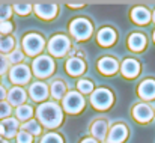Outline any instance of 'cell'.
<instances>
[{"label": "cell", "instance_id": "obj_31", "mask_svg": "<svg viewBox=\"0 0 155 143\" xmlns=\"http://www.w3.org/2000/svg\"><path fill=\"white\" fill-rule=\"evenodd\" d=\"M78 89L81 91V94H89V92H92L94 86L89 80H81V81H78Z\"/></svg>", "mask_w": 155, "mask_h": 143}, {"label": "cell", "instance_id": "obj_36", "mask_svg": "<svg viewBox=\"0 0 155 143\" xmlns=\"http://www.w3.org/2000/svg\"><path fill=\"white\" fill-rule=\"evenodd\" d=\"M68 6H71V8H81V6H83V3H77V2H68Z\"/></svg>", "mask_w": 155, "mask_h": 143}, {"label": "cell", "instance_id": "obj_38", "mask_svg": "<svg viewBox=\"0 0 155 143\" xmlns=\"http://www.w3.org/2000/svg\"><path fill=\"white\" fill-rule=\"evenodd\" d=\"M81 143H98V142H95L94 139H86V140H83Z\"/></svg>", "mask_w": 155, "mask_h": 143}, {"label": "cell", "instance_id": "obj_4", "mask_svg": "<svg viewBox=\"0 0 155 143\" xmlns=\"http://www.w3.org/2000/svg\"><path fill=\"white\" fill-rule=\"evenodd\" d=\"M91 101H92V104H94L95 108L105 110V108H108V107L111 105L113 95H111V92L107 91V89H98V91H95V92L92 94Z\"/></svg>", "mask_w": 155, "mask_h": 143}, {"label": "cell", "instance_id": "obj_34", "mask_svg": "<svg viewBox=\"0 0 155 143\" xmlns=\"http://www.w3.org/2000/svg\"><path fill=\"white\" fill-rule=\"evenodd\" d=\"M12 32V24L9 21H2L0 23V33L2 35H8Z\"/></svg>", "mask_w": 155, "mask_h": 143}, {"label": "cell", "instance_id": "obj_41", "mask_svg": "<svg viewBox=\"0 0 155 143\" xmlns=\"http://www.w3.org/2000/svg\"><path fill=\"white\" fill-rule=\"evenodd\" d=\"M154 41H155V33H154Z\"/></svg>", "mask_w": 155, "mask_h": 143}, {"label": "cell", "instance_id": "obj_25", "mask_svg": "<svg viewBox=\"0 0 155 143\" xmlns=\"http://www.w3.org/2000/svg\"><path fill=\"white\" fill-rule=\"evenodd\" d=\"M23 131L29 133L30 136H32V134H33V136H38V134L41 133V127H39V124H38L36 121H27V122L23 125Z\"/></svg>", "mask_w": 155, "mask_h": 143}, {"label": "cell", "instance_id": "obj_23", "mask_svg": "<svg viewBox=\"0 0 155 143\" xmlns=\"http://www.w3.org/2000/svg\"><path fill=\"white\" fill-rule=\"evenodd\" d=\"M14 38L9 35H0V51L2 53H9L14 48Z\"/></svg>", "mask_w": 155, "mask_h": 143}, {"label": "cell", "instance_id": "obj_1", "mask_svg": "<svg viewBox=\"0 0 155 143\" xmlns=\"http://www.w3.org/2000/svg\"><path fill=\"white\" fill-rule=\"evenodd\" d=\"M38 118L47 128H56L62 122V110L54 102H45L38 107Z\"/></svg>", "mask_w": 155, "mask_h": 143}, {"label": "cell", "instance_id": "obj_18", "mask_svg": "<svg viewBox=\"0 0 155 143\" xmlns=\"http://www.w3.org/2000/svg\"><path fill=\"white\" fill-rule=\"evenodd\" d=\"M114 41H116V33H114L113 29L105 27V29H101V30H100V33H98V42H100L103 47L111 45Z\"/></svg>", "mask_w": 155, "mask_h": 143}, {"label": "cell", "instance_id": "obj_3", "mask_svg": "<svg viewBox=\"0 0 155 143\" xmlns=\"http://www.w3.org/2000/svg\"><path fill=\"white\" fill-rule=\"evenodd\" d=\"M53 68H54V63L47 56H39L33 60V72H35L36 77L45 78V77L51 75Z\"/></svg>", "mask_w": 155, "mask_h": 143}, {"label": "cell", "instance_id": "obj_37", "mask_svg": "<svg viewBox=\"0 0 155 143\" xmlns=\"http://www.w3.org/2000/svg\"><path fill=\"white\" fill-rule=\"evenodd\" d=\"M5 96H6V91H5V88L0 86V102L5 99Z\"/></svg>", "mask_w": 155, "mask_h": 143}, {"label": "cell", "instance_id": "obj_32", "mask_svg": "<svg viewBox=\"0 0 155 143\" xmlns=\"http://www.w3.org/2000/svg\"><path fill=\"white\" fill-rule=\"evenodd\" d=\"M32 142H33V139H32V136L29 133L21 131V133L17 134V143H32Z\"/></svg>", "mask_w": 155, "mask_h": 143}, {"label": "cell", "instance_id": "obj_13", "mask_svg": "<svg viewBox=\"0 0 155 143\" xmlns=\"http://www.w3.org/2000/svg\"><path fill=\"white\" fill-rule=\"evenodd\" d=\"M133 115L139 122H149L152 119V108L148 104H137L133 110Z\"/></svg>", "mask_w": 155, "mask_h": 143}, {"label": "cell", "instance_id": "obj_9", "mask_svg": "<svg viewBox=\"0 0 155 143\" xmlns=\"http://www.w3.org/2000/svg\"><path fill=\"white\" fill-rule=\"evenodd\" d=\"M18 131V121L14 118H6L0 124V136H5L8 139L14 137Z\"/></svg>", "mask_w": 155, "mask_h": 143}, {"label": "cell", "instance_id": "obj_10", "mask_svg": "<svg viewBox=\"0 0 155 143\" xmlns=\"http://www.w3.org/2000/svg\"><path fill=\"white\" fill-rule=\"evenodd\" d=\"M35 12L44 20H51L57 14V5H54V3H36Z\"/></svg>", "mask_w": 155, "mask_h": 143}, {"label": "cell", "instance_id": "obj_14", "mask_svg": "<svg viewBox=\"0 0 155 143\" xmlns=\"http://www.w3.org/2000/svg\"><path fill=\"white\" fill-rule=\"evenodd\" d=\"M29 92H30V96H32L35 101H42V99H45L47 95H48V88H47L45 83L36 81V83H33V85L30 86Z\"/></svg>", "mask_w": 155, "mask_h": 143}, {"label": "cell", "instance_id": "obj_26", "mask_svg": "<svg viewBox=\"0 0 155 143\" xmlns=\"http://www.w3.org/2000/svg\"><path fill=\"white\" fill-rule=\"evenodd\" d=\"M15 113H17V118L20 121H27L32 116L33 110H32L30 105H20V107H17V111Z\"/></svg>", "mask_w": 155, "mask_h": 143}, {"label": "cell", "instance_id": "obj_15", "mask_svg": "<svg viewBox=\"0 0 155 143\" xmlns=\"http://www.w3.org/2000/svg\"><path fill=\"white\" fill-rule=\"evenodd\" d=\"M84 71V62L78 57H71L66 62V72L71 75H80Z\"/></svg>", "mask_w": 155, "mask_h": 143}, {"label": "cell", "instance_id": "obj_6", "mask_svg": "<svg viewBox=\"0 0 155 143\" xmlns=\"http://www.w3.org/2000/svg\"><path fill=\"white\" fill-rule=\"evenodd\" d=\"M84 105V99L83 96L77 92H69L63 98V108L68 113H78Z\"/></svg>", "mask_w": 155, "mask_h": 143}, {"label": "cell", "instance_id": "obj_5", "mask_svg": "<svg viewBox=\"0 0 155 143\" xmlns=\"http://www.w3.org/2000/svg\"><path fill=\"white\" fill-rule=\"evenodd\" d=\"M23 47L29 56H35L44 48V39L36 33H30L23 39Z\"/></svg>", "mask_w": 155, "mask_h": 143}, {"label": "cell", "instance_id": "obj_17", "mask_svg": "<svg viewBox=\"0 0 155 143\" xmlns=\"http://www.w3.org/2000/svg\"><path fill=\"white\" fill-rule=\"evenodd\" d=\"M139 95L145 99H154L155 98V81L154 80H145L139 86Z\"/></svg>", "mask_w": 155, "mask_h": 143}, {"label": "cell", "instance_id": "obj_33", "mask_svg": "<svg viewBox=\"0 0 155 143\" xmlns=\"http://www.w3.org/2000/svg\"><path fill=\"white\" fill-rule=\"evenodd\" d=\"M11 115V105H9V102H0V118H8Z\"/></svg>", "mask_w": 155, "mask_h": 143}, {"label": "cell", "instance_id": "obj_24", "mask_svg": "<svg viewBox=\"0 0 155 143\" xmlns=\"http://www.w3.org/2000/svg\"><path fill=\"white\" fill-rule=\"evenodd\" d=\"M65 91H66V88H65L63 81H60V80H56V81L53 83L51 94H53V96H54L56 99H60V98H63V95H65Z\"/></svg>", "mask_w": 155, "mask_h": 143}, {"label": "cell", "instance_id": "obj_35", "mask_svg": "<svg viewBox=\"0 0 155 143\" xmlns=\"http://www.w3.org/2000/svg\"><path fill=\"white\" fill-rule=\"evenodd\" d=\"M8 65H9L8 59H6L3 54H0V74L6 72V69H8Z\"/></svg>", "mask_w": 155, "mask_h": 143}, {"label": "cell", "instance_id": "obj_30", "mask_svg": "<svg viewBox=\"0 0 155 143\" xmlns=\"http://www.w3.org/2000/svg\"><path fill=\"white\" fill-rule=\"evenodd\" d=\"M41 143H63V142H62V137L60 136H57L54 133H50V134H47V136L42 137Z\"/></svg>", "mask_w": 155, "mask_h": 143}, {"label": "cell", "instance_id": "obj_7", "mask_svg": "<svg viewBox=\"0 0 155 143\" xmlns=\"http://www.w3.org/2000/svg\"><path fill=\"white\" fill-rule=\"evenodd\" d=\"M68 48H69V41H68V38L63 36V35L53 36L51 41H50V44H48L50 53H51L53 56H56V57L63 56V54L68 51Z\"/></svg>", "mask_w": 155, "mask_h": 143}, {"label": "cell", "instance_id": "obj_21", "mask_svg": "<svg viewBox=\"0 0 155 143\" xmlns=\"http://www.w3.org/2000/svg\"><path fill=\"white\" fill-rule=\"evenodd\" d=\"M128 45L134 51H142L146 45V38L142 33H133L128 39Z\"/></svg>", "mask_w": 155, "mask_h": 143}, {"label": "cell", "instance_id": "obj_19", "mask_svg": "<svg viewBox=\"0 0 155 143\" xmlns=\"http://www.w3.org/2000/svg\"><path fill=\"white\" fill-rule=\"evenodd\" d=\"M8 99H9V104L11 105H21V102H24L26 99V92L21 89V88H12L8 94Z\"/></svg>", "mask_w": 155, "mask_h": 143}, {"label": "cell", "instance_id": "obj_2", "mask_svg": "<svg viewBox=\"0 0 155 143\" xmlns=\"http://www.w3.org/2000/svg\"><path fill=\"white\" fill-rule=\"evenodd\" d=\"M71 33L75 39L84 41L92 33V24L84 18H77V20H74L71 23Z\"/></svg>", "mask_w": 155, "mask_h": 143}, {"label": "cell", "instance_id": "obj_8", "mask_svg": "<svg viewBox=\"0 0 155 143\" xmlns=\"http://www.w3.org/2000/svg\"><path fill=\"white\" fill-rule=\"evenodd\" d=\"M11 81L15 85H24L30 80V69L26 65H15L9 72Z\"/></svg>", "mask_w": 155, "mask_h": 143}, {"label": "cell", "instance_id": "obj_22", "mask_svg": "<svg viewBox=\"0 0 155 143\" xmlns=\"http://www.w3.org/2000/svg\"><path fill=\"white\" fill-rule=\"evenodd\" d=\"M91 131H92V134H94L95 139L104 140L105 139V134H107V122L105 121H97V122H94Z\"/></svg>", "mask_w": 155, "mask_h": 143}, {"label": "cell", "instance_id": "obj_29", "mask_svg": "<svg viewBox=\"0 0 155 143\" xmlns=\"http://www.w3.org/2000/svg\"><path fill=\"white\" fill-rule=\"evenodd\" d=\"M23 57H24V54H23L20 50H12V51L9 53L8 62H11V63H20V62L23 60Z\"/></svg>", "mask_w": 155, "mask_h": 143}, {"label": "cell", "instance_id": "obj_28", "mask_svg": "<svg viewBox=\"0 0 155 143\" xmlns=\"http://www.w3.org/2000/svg\"><path fill=\"white\" fill-rule=\"evenodd\" d=\"M12 14V8L6 3H0V23L2 21H6Z\"/></svg>", "mask_w": 155, "mask_h": 143}, {"label": "cell", "instance_id": "obj_11", "mask_svg": "<svg viewBox=\"0 0 155 143\" xmlns=\"http://www.w3.org/2000/svg\"><path fill=\"white\" fill-rule=\"evenodd\" d=\"M127 134H128V130L125 125L122 124H117L114 125L110 133H108V137H107V142L108 143H122L127 139Z\"/></svg>", "mask_w": 155, "mask_h": 143}, {"label": "cell", "instance_id": "obj_39", "mask_svg": "<svg viewBox=\"0 0 155 143\" xmlns=\"http://www.w3.org/2000/svg\"><path fill=\"white\" fill-rule=\"evenodd\" d=\"M0 143H8L6 140H3V139H0Z\"/></svg>", "mask_w": 155, "mask_h": 143}, {"label": "cell", "instance_id": "obj_12", "mask_svg": "<svg viewBox=\"0 0 155 143\" xmlns=\"http://www.w3.org/2000/svg\"><path fill=\"white\" fill-rule=\"evenodd\" d=\"M120 71H122V74H124L127 78H134V77L139 74V71H140V63H139L137 60H134V59H127V60L122 63Z\"/></svg>", "mask_w": 155, "mask_h": 143}, {"label": "cell", "instance_id": "obj_16", "mask_svg": "<svg viewBox=\"0 0 155 143\" xmlns=\"http://www.w3.org/2000/svg\"><path fill=\"white\" fill-rule=\"evenodd\" d=\"M98 68H100V71L103 74L111 75V74H114L117 71V62L114 59H111V57H104V59H101L98 62Z\"/></svg>", "mask_w": 155, "mask_h": 143}, {"label": "cell", "instance_id": "obj_20", "mask_svg": "<svg viewBox=\"0 0 155 143\" xmlns=\"http://www.w3.org/2000/svg\"><path fill=\"white\" fill-rule=\"evenodd\" d=\"M131 17H133V20H134L137 24H146V23H149V20H151V14H149V11L145 9V8H134L133 12H131Z\"/></svg>", "mask_w": 155, "mask_h": 143}, {"label": "cell", "instance_id": "obj_40", "mask_svg": "<svg viewBox=\"0 0 155 143\" xmlns=\"http://www.w3.org/2000/svg\"><path fill=\"white\" fill-rule=\"evenodd\" d=\"M154 21H155V12H154Z\"/></svg>", "mask_w": 155, "mask_h": 143}, {"label": "cell", "instance_id": "obj_27", "mask_svg": "<svg viewBox=\"0 0 155 143\" xmlns=\"http://www.w3.org/2000/svg\"><path fill=\"white\" fill-rule=\"evenodd\" d=\"M14 9L17 14L20 15H27L30 11H32V5L30 3H15L14 5Z\"/></svg>", "mask_w": 155, "mask_h": 143}]
</instances>
